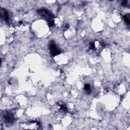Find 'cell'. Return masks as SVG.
I'll return each mask as SVG.
<instances>
[{"label":"cell","instance_id":"1","mask_svg":"<svg viewBox=\"0 0 130 130\" xmlns=\"http://www.w3.org/2000/svg\"><path fill=\"white\" fill-rule=\"evenodd\" d=\"M40 123L38 122H30L21 124V127L23 129H38L40 127Z\"/></svg>","mask_w":130,"mask_h":130},{"label":"cell","instance_id":"2","mask_svg":"<svg viewBox=\"0 0 130 130\" xmlns=\"http://www.w3.org/2000/svg\"><path fill=\"white\" fill-rule=\"evenodd\" d=\"M49 47H50V50L52 55L53 56L56 55L60 53V50L57 48V46L53 42H51L50 44Z\"/></svg>","mask_w":130,"mask_h":130},{"label":"cell","instance_id":"3","mask_svg":"<svg viewBox=\"0 0 130 130\" xmlns=\"http://www.w3.org/2000/svg\"><path fill=\"white\" fill-rule=\"evenodd\" d=\"M4 120L6 121V122L11 123V122H13L14 120V117L11 113L7 112L4 114Z\"/></svg>","mask_w":130,"mask_h":130},{"label":"cell","instance_id":"4","mask_svg":"<svg viewBox=\"0 0 130 130\" xmlns=\"http://www.w3.org/2000/svg\"><path fill=\"white\" fill-rule=\"evenodd\" d=\"M84 89H85V90L86 93H89L90 91V85L88 84H85V86H84Z\"/></svg>","mask_w":130,"mask_h":130},{"label":"cell","instance_id":"5","mask_svg":"<svg viewBox=\"0 0 130 130\" xmlns=\"http://www.w3.org/2000/svg\"><path fill=\"white\" fill-rule=\"evenodd\" d=\"M124 20L125 21V22L127 24V25L129 24V19L127 16H125L124 17Z\"/></svg>","mask_w":130,"mask_h":130}]
</instances>
